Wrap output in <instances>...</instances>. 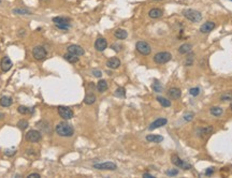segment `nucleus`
Returning a JSON list of instances; mask_svg holds the SVG:
<instances>
[{"label":"nucleus","mask_w":232,"mask_h":178,"mask_svg":"<svg viewBox=\"0 0 232 178\" xmlns=\"http://www.w3.org/2000/svg\"><path fill=\"white\" fill-rule=\"evenodd\" d=\"M111 49H113L115 52H120L122 51V45H120V44H117V43H114V44H112Z\"/></svg>","instance_id":"nucleus-37"},{"label":"nucleus","mask_w":232,"mask_h":178,"mask_svg":"<svg viewBox=\"0 0 232 178\" xmlns=\"http://www.w3.org/2000/svg\"><path fill=\"white\" fill-rule=\"evenodd\" d=\"M230 108H231V109H232V104H231V105H230Z\"/></svg>","instance_id":"nucleus-47"},{"label":"nucleus","mask_w":232,"mask_h":178,"mask_svg":"<svg viewBox=\"0 0 232 178\" xmlns=\"http://www.w3.org/2000/svg\"><path fill=\"white\" fill-rule=\"evenodd\" d=\"M53 22L55 24H70L71 19L68 17H62V16H57V17H54L53 18Z\"/></svg>","instance_id":"nucleus-25"},{"label":"nucleus","mask_w":232,"mask_h":178,"mask_svg":"<svg viewBox=\"0 0 232 178\" xmlns=\"http://www.w3.org/2000/svg\"><path fill=\"white\" fill-rule=\"evenodd\" d=\"M171 161H172V163H173L174 165L184 168V170H190V168H191V165H190V164H188V163H186L185 161H183L177 155H173V156H172V157H171Z\"/></svg>","instance_id":"nucleus-8"},{"label":"nucleus","mask_w":232,"mask_h":178,"mask_svg":"<svg viewBox=\"0 0 232 178\" xmlns=\"http://www.w3.org/2000/svg\"><path fill=\"white\" fill-rule=\"evenodd\" d=\"M157 101H158L163 107H170V106H171V102H170V100L166 99V98L157 97Z\"/></svg>","instance_id":"nucleus-29"},{"label":"nucleus","mask_w":232,"mask_h":178,"mask_svg":"<svg viewBox=\"0 0 232 178\" xmlns=\"http://www.w3.org/2000/svg\"><path fill=\"white\" fill-rule=\"evenodd\" d=\"M68 52L75 55V56H83L85 54L84 49H82L80 45H75V44H71V45L68 46Z\"/></svg>","instance_id":"nucleus-11"},{"label":"nucleus","mask_w":232,"mask_h":178,"mask_svg":"<svg viewBox=\"0 0 232 178\" xmlns=\"http://www.w3.org/2000/svg\"><path fill=\"white\" fill-rule=\"evenodd\" d=\"M13 103V100L11 97H7V96H5V97H2L1 99H0V105L3 107H9L11 106Z\"/></svg>","instance_id":"nucleus-19"},{"label":"nucleus","mask_w":232,"mask_h":178,"mask_svg":"<svg viewBox=\"0 0 232 178\" xmlns=\"http://www.w3.org/2000/svg\"><path fill=\"white\" fill-rule=\"evenodd\" d=\"M58 114L61 118H64L65 120H69L73 118L74 113L70 107L67 106H59L58 107Z\"/></svg>","instance_id":"nucleus-6"},{"label":"nucleus","mask_w":232,"mask_h":178,"mask_svg":"<svg viewBox=\"0 0 232 178\" xmlns=\"http://www.w3.org/2000/svg\"><path fill=\"white\" fill-rule=\"evenodd\" d=\"M94 168H97V170H102V171H115L117 168V166L113 162H104V163L94 164Z\"/></svg>","instance_id":"nucleus-9"},{"label":"nucleus","mask_w":232,"mask_h":178,"mask_svg":"<svg viewBox=\"0 0 232 178\" xmlns=\"http://www.w3.org/2000/svg\"><path fill=\"white\" fill-rule=\"evenodd\" d=\"M32 56L36 60L41 61L46 58V56H47V52H46V49H44L43 46H36V47L32 49Z\"/></svg>","instance_id":"nucleus-5"},{"label":"nucleus","mask_w":232,"mask_h":178,"mask_svg":"<svg viewBox=\"0 0 232 178\" xmlns=\"http://www.w3.org/2000/svg\"><path fill=\"white\" fill-rule=\"evenodd\" d=\"M107 68H110V69H117L118 67L120 66V60L117 58V57H112L110 58L109 60L107 61Z\"/></svg>","instance_id":"nucleus-14"},{"label":"nucleus","mask_w":232,"mask_h":178,"mask_svg":"<svg viewBox=\"0 0 232 178\" xmlns=\"http://www.w3.org/2000/svg\"><path fill=\"white\" fill-rule=\"evenodd\" d=\"M172 59V55L168 52H160V53L156 54L154 56V61L156 64H167Z\"/></svg>","instance_id":"nucleus-3"},{"label":"nucleus","mask_w":232,"mask_h":178,"mask_svg":"<svg viewBox=\"0 0 232 178\" xmlns=\"http://www.w3.org/2000/svg\"><path fill=\"white\" fill-rule=\"evenodd\" d=\"M39 177H41V176H40V174H38V173H32V174H29L28 175V178H39Z\"/></svg>","instance_id":"nucleus-41"},{"label":"nucleus","mask_w":232,"mask_h":178,"mask_svg":"<svg viewBox=\"0 0 232 178\" xmlns=\"http://www.w3.org/2000/svg\"><path fill=\"white\" fill-rule=\"evenodd\" d=\"M115 96L118 98H124L126 96V91L125 89L122 88V87H119V88L116 89V91H115Z\"/></svg>","instance_id":"nucleus-32"},{"label":"nucleus","mask_w":232,"mask_h":178,"mask_svg":"<svg viewBox=\"0 0 232 178\" xmlns=\"http://www.w3.org/2000/svg\"><path fill=\"white\" fill-rule=\"evenodd\" d=\"M107 47V42L104 38H98L95 42V49L98 52H103Z\"/></svg>","instance_id":"nucleus-12"},{"label":"nucleus","mask_w":232,"mask_h":178,"mask_svg":"<svg viewBox=\"0 0 232 178\" xmlns=\"http://www.w3.org/2000/svg\"><path fill=\"white\" fill-rule=\"evenodd\" d=\"M191 52V45L188 43H185L183 44V45L179 46V53L182 54V55H184V54H188Z\"/></svg>","instance_id":"nucleus-24"},{"label":"nucleus","mask_w":232,"mask_h":178,"mask_svg":"<svg viewBox=\"0 0 232 178\" xmlns=\"http://www.w3.org/2000/svg\"><path fill=\"white\" fill-rule=\"evenodd\" d=\"M215 23L214 22H207V23H204L203 25L201 26V28H200V31L202 33H207L209 31H212L213 29L215 28Z\"/></svg>","instance_id":"nucleus-15"},{"label":"nucleus","mask_w":232,"mask_h":178,"mask_svg":"<svg viewBox=\"0 0 232 178\" xmlns=\"http://www.w3.org/2000/svg\"><path fill=\"white\" fill-rule=\"evenodd\" d=\"M213 132V128L212 127H206V128H202L200 130V136L201 138H207L209 135H211Z\"/></svg>","instance_id":"nucleus-26"},{"label":"nucleus","mask_w":232,"mask_h":178,"mask_svg":"<svg viewBox=\"0 0 232 178\" xmlns=\"http://www.w3.org/2000/svg\"><path fill=\"white\" fill-rule=\"evenodd\" d=\"M12 61H11V59L9 58L8 56H5L3 57L2 59H1V62H0V67H1V70H2L3 72H8L9 70L12 68Z\"/></svg>","instance_id":"nucleus-13"},{"label":"nucleus","mask_w":232,"mask_h":178,"mask_svg":"<svg viewBox=\"0 0 232 178\" xmlns=\"http://www.w3.org/2000/svg\"><path fill=\"white\" fill-rule=\"evenodd\" d=\"M194 113H187V114L184 115V119L186 120V121H191L194 119Z\"/></svg>","instance_id":"nucleus-36"},{"label":"nucleus","mask_w":232,"mask_h":178,"mask_svg":"<svg viewBox=\"0 0 232 178\" xmlns=\"http://www.w3.org/2000/svg\"><path fill=\"white\" fill-rule=\"evenodd\" d=\"M96 100H97V98L94 93H87L84 98V103L87 105H92L96 102Z\"/></svg>","instance_id":"nucleus-20"},{"label":"nucleus","mask_w":232,"mask_h":178,"mask_svg":"<svg viewBox=\"0 0 232 178\" xmlns=\"http://www.w3.org/2000/svg\"><path fill=\"white\" fill-rule=\"evenodd\" d=\"M163 14V11L159 8H154V9H151L149 12H148V16L151 18H159L161 17Z\"/></svg>","instance_id":"nucleus-17"},{"label":"nucleus","mask_w":232,"mask_h":178,"mask_svg":"<svg viewBox=\"0 0 232 178\" xmlns=\"http://www.w3.org/2000/svg\"><path fill=\"white\" fill-rule=\"evenodd\" d=\"M231 100L232 99V96H222V97H221V100H224H224Z\"/></svg>","instance_id":"nucleus-44"},{"label":"nucleus","mask_w":232,"mask_h":178,"mask_svg":"<svg viewBox=\"0 0 232 178\" xmlns=\"http://www.w3.org/2000/svg\"><path fill=\"white\" fill-rule=\"evenodd\" d=\"M209 112H211V114H212L213 116H216V117H218V116H220V115L222 114V112H224V111H222L221 107L213 106V107H211Z\"/></svg>","instance_id":"nucleus-28"},{"label":"nucleus","mask_w":232,"mask_h":178,"mask_svg":"<svg viewBox=\"0 0 232 178\" xmlns=\"http://www.w3.org/2000/svg\"><path fill=\"white\" fill-rule=\"evenodd\" d=\"M167 123H168V120H167L166 118H158V119H156L155 121L152 122L151 125H149V127H148V130L153 131V130H155V129H158V128L166 126Z\"/></svg>","instance_id":"nucleus-10"},{"label":"nucleus","mask_w":232,"mask_h":178,"mask_svg":"<svg viewBox=\"0 0 232 178\" xmlns=\"http://www.w3.org/2000/svg\"><path fill=\"white\" fill-rule=\"evenodd\" d=\"M114 36L116 37L118 40H124V39H126L128 37V33H127V31L124 30V29H117V30L114 32Z\"/></svg>","instance_id":"nucleus-23"},{"label":"nucleus","mask_w":232,"mask_h":178,"mask_svg":"<svg viewBox=\"0 0 232 178\" xmlns=\"http://www.w3.org/2000/svg\"><path fill=\"white\" fill-rule=\"evenodd\" d=\"M92 74H94V76H96V77H101L102 72L99 71V70H94V71H92Z\"/></svg>","instance_id":"nucleus-40"},{"label":"nucleus","mask_w":232,"mask_h":178,"mask_svg":"<svg viewBox=\"0 0 232 178\" xmlns=\"http://www.w3.org/2000/svg\"><path fill=\"white\" fill-rule=\"evenodd\" d=\"M152 88H153L154 91L156 92H162V85L160 84V82L155 81L152 85Z\"/></svg>","instance_id":"nucleus-31"},{"label":"nucleus","mask_w":232,"mask_h":178,"mask_svg":"<svg viewBox=\"0 0 232 178\" xmlns=\"http://www.w3.org/2000/svg\"><path fill=\"white\" fill-rule=\"evenodd\" d=\"M12 12L14 14H17V15H30L31 11L28 10L26 8H18V9H13Z\"/></svg>","instance_id":"nucleus-21"},{"label":"nucleus","mask_w":232,"mask_h":178,"mask_svg":"<svg viewBox=\"0 0 232 178\" xmlns=\"http://www.w3.org/2000/svg\"><path fill=\"white\" fill-rule=\"evenodd\" d=\"M17 127L20 128V130H26L28 128V121H27V120H24V119L20 120L17 123Z\"/></svg>","instance_id":"nucleus-33"},{"label":"nucleus","mask_w":232,"mask_h":178,"mask_svg":"<svg viewBox=\"0 0 232 178\" xmlns=\"http://www.w3.org/2000/svg\"><path fill=\"white\" fill-rule=\"evenodd\" d=\"M55 131H56V133L59 136H62V138H70L74 133L73 127L66 121L59 122L58 125L56 126V128H55Z\"/></svg>","instance_id":"nucleus-1"},{"label":"nucleus","mask_w":232,"mask_h":178,"mask_svg":"<svg viewBox=\"0 0 232 178\" xmlns=\"http://www.w3.org/2000/svg\"><path fill=\"white\" fill-rule=\"evenodd\" d=\"M16 150L15 149H9V150H5V156H8V157H11V156L15 155Z\"/></svg>","instance_id":"nucleus-39"},{"label":"nucleus","mask_w":232,"mask_h":178,"mask_svg":"<svg viewBox=\"0 0 232 178\" xmlns=\"http://www.w3.org/2000/svg\"><path fill=\"white\" fill-rule=\"evenodd\" d=\"M213 173H214V168H209V170H206V172H205V174H206V175H212Z\"/></svg>","instance_id":"nucleus-42"},{"label":"nucleus","mask_w":232,"mask_h":178,"mask_svg":"<svg viewBox=\"0 0 232 178\" xmlns=\"http://www.w3.org/2000/svg\"><path fill=\"white\" fill-rule=\"evenodd\" d=\"M97 89H98V91H99V92H104L105 90L107 89V81H104V79H101V81L98 82Z\"/></svg>","instance_id":"nucleus-27"},{"label":"nucleus","mask_w":232,"mask_h":178,"mask_svg":"<svg viewBox=\"0 0 232 178\" xmlns=\"http://www.w3.org/2000/svg\"><path fill=\"white\" fill-rule=\"evenodd\" d=\"M64 58L66 59L68 62H70V64H77V61H79V56H75V55H73V54H71V53L66 54L64 56Z\"/></svg>","instance_id":"nucleus-22"},{"label":"nucleus","mask_w":232,"mask_h":178,"mask_svg":"<svg viewBox=\"0 0 232 178\" xmlns=\"http://www.w3.org/2000/svg\"><path fill=\"white\" fill-rule=\"evenodd\" d=\"M143 177H145V178H154V176L151 175V174H148V173H144V174H143Z\"/></svg>","instance_id":"nucleus-43"},{"label":"nucleus","mask_w":232,"mask_h":178,"mask_svg":"<svg viewBox=\"0 0 232 178\" xmlns=\"http://www.w3.org/2000/svg\"><path fill=\"white\" fill-rule=\"evenodd\" d=\"M42 135H41V132L38 131V130H30L29 132H27V134L25 135L26 141H28L30 143H37L41 140Z\"/></svg>","instance_id":"nucleus-7"},{"label":"nucleus","mask_w":232,"mask_h":178,"mask_svg":"<svg viewBox=\"0 0 232 178\" xmlns=\"http://www.w3.org/2000/svg\"><path fill=\"white\" fill-rule=\"evenodd\" d=\"M55 26H56L57 28H59V29H62V30H68V29L71 27V25L70 24H55Z\"/></svg>","instance_id":"nucleus-35"},{"label":"nucleus","mask_w":232,"mask_h":178,"mask_svg":"<svg viewBox=\"0 0 232 178\" xmlns=\"http://www.w3.org/2000/svg\"><path fill=\"white\" fill-rule=\"evenodd\" d=\"M183 15L187 18L188 20L192 22V23H199L202 19V15L199 11L194 10V9H187V10L183 11Z\"/></svg>","instance_id":"nucleus-2"},{"label":"nucleus","mask_w":232,"mask_h":178,"mask_svg":"<svg viewBox=\"0 0 232 178\" xmlns=\"http://www.w3.org/2000/svg\"><path fill=\"white\" fill-rule=\"evenodd\" d=\"M199 93H200V88H199V87H194V88L189 89V94H190V96L197 97V96H198Z\"/></svg>","instance_id":"nucleus-34"},{"label":"nucleus","mask_w":232,"mask_h":178,"mask_svg":"<svg viewBox=\"0 0 232 178\" xmlns=\"http://www.w3.org/2000/svg\"><path fill=\"white\" fill-rule=\"evenodd\" d=\"M154 1H162V0H154Z\"/></svg>","instance_id":"nucleus-46"},{"label":"nucleus","mask_w":232,"mask_h":178,"mask_svg":"<svg viewBox=\"0 0 232 178\" xmlns=\"http://www.w3.org/2000/svg\"><path fill=\"white\" fill-rule=\"evenodd\" d=\"M179 174V171L177 170H168L167 171V175L169 176H175Z\"/></svg>","instance_id":"nucleus-38"},{"label":"nucleus","mask_w":232,"mask_h":178,"mask_svg":"<svg viewBox=\"0 0 232 178\" xmlns=\"http://www.w3.org/2000/svg\"><path fill=\"white\" fill-rule=\"evenodd\" d=\"M135 49H137V51H138L139 53L144 55V56L149 55L152 52L151 45H149L147 42H145V41H139V42H137V44H135Z\"/></svg>","instance_id":"nucleus-4"},{"label":"nucleus","mask_w":232,"mask_h":178,"mask_svg":"<svg viewBox=\"0 0 232 178\" xmlns=\"http://www.w3.org/2000/svg\"><path fill=\"white\" fill-rule=\"evenodd\" d=\"M168 94H169V97L171 98V99L177 100V99H179V98H181L182 91L179 90V88H170V89H169V91H168Z\"/></svg>","instance_id":"nucleus-16"},{"label":"nucleus","mask_w":232,"mask_h":178,"mask_svg":"<svg viewBox=\"0 0 232 178\" xmlns=\"http://www.w3.org/2000/svg\"><path fill=\"white\" fill-rule=\"evenodd\" d=\"M146 141L151 143H161L163 141V138L161 135L157 134H149L146 136Z\"/></svg>","instance_id":"nucleus-18"},{"label":"nucleus","mask_w":232,"mask_h":178,"mask_svg":"<svg viewBox=\"0 0 232 178\" xmlns=\"http://www.w3.org/2000/svg\"><path fill=\"white\" fill-rule=\"evenodd\" d=\"M17 111H18V113H20V114L26 115V114H29V113H32L33 112V108H28V107L20 105V106H18Z\"/></svg>","instance_id":"nucleus-30"},{"label":"nucleus","mask_w":232,"mask_h":178,"mask_svg":"<svg viewBox=\"0 0 232 178\" xmlns=\"http://www.w3.org/2000/svg\"><path fill=\"white\" fill-rule=\"evenodd\" d=\"M2 118H5V114L3 113H0V119H2Z\"/></svg>","instance_id":"nucleus-45"},{"label":"nucleus","mask_w":232,"mask_h":178,"mask_svg":"<svg viewBox=\"0 0 232 178\" xmlns=\"http://www.w3.org/2000/svg\"><path fill=\"white\" fill-rule=\"evenodd\" d=\"M44 1H45V0H44Z\"/></svg>","instance_id":"nucleus-48"}]
</instances>
